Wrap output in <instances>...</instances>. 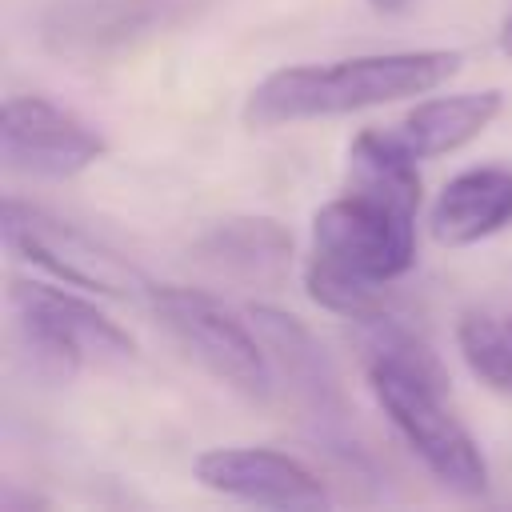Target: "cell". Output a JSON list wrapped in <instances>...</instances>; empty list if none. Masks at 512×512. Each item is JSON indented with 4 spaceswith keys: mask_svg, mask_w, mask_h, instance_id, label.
I'll list each match as a JSON object with an SVG mask.
<instances>
[{
    "mask_svg": "<svg viewBox=\"0 0 512 512\" xmlns=\"http://www.w3.org/2000/svg\"><path fill=\"white\" fill-rule=\"evenodd\" d=\"M356 344H360V352H364V364L400 368V372L416 376L420 384H428V388H436V392L448 396V372H444L440 356H436L432 344H428L424 336H416L396 312L356 324Z\"/></svg>",
    "mask_w": 512,
    "mask_h": 512,
    "instance_id": "9a60e30c",
    "label": "cell"
},
{
    "mask_svg": "<svg viewBox=\"0 0 512 512\" xmlns=\"http://www.w3.org/2000/svg\"><path fill=\"white\" fill-rule=\"evenodd\" d=\"M432 240L444 248H468L512 224V168L480 164L456 172L432 204Z\"/></svg>",
    "mask_w": 512,
    "mask_h": 512,
    "instance_id": "7c38bea8",
    "label": "cell"
},
{
    "mask_svg": "<svg viewBox=\"0 0 512 512\" xmlns=\"http://www.w3.org/2000/svg\"><path fill=\"white\" fill-rule=\"evenodd\" d=\"M508 324H512V316H508Z\"/></svg>",
    "mask_w": 512,
    "mask_h": 512,
    "instance_id": "ffe728a7",
    "label": "cell"
},
{
    "mask_svg": "<svg viewBox=\"0 0 512 512\" xmlns=\"http://www.w3.org/2000/svg\"><path fill=\"white\" fill-rule=\"evenodd\" d=\"M304 292L324 312H336V316H344L352 324H364V320L396 312L384 280H368V276L344 272V268H336V264H328L320 256H308V264H304Z\"/></svg>",
    "mask_w": 512,
    "mask_h": 512,
    "instance_id": "2e32d148",
    "label": "cell"
},
{
    "mask_svg": "<svg viewBox=\"0 0 512 512\" xmlns=\"http://www.w3.org/2000/svg\"><path fill=\"white\" fill-rule=\"evenodd\" d=\"M0 148L12 172L36 180H72L88 172L104 152V136L72 108L48 96H8L0 112Z\"/></svg>",
    "mask_w": 512,
    "mask_h": 512,
    "instance_id": "ba28073f",
    "label": "cell"
},
{
    "mask_svg": "<svg viewBox=\"0 0 512 512\" xmlns=\"http://www.w3.org/2000/svg\"><path fill=\"white\" fill-rule=\"evenodd\" d=\"M348 180L356 192L392 200L408 212L420 208V172L416 160L392 144L384 128H368L348 144Z\"/></svg>",
    "mask_w": 512,
    "mask_h": 512,
    "instance_id": "5bb4252c",
    "label": "cell"
},
{
    "mask_svg": "<svg viewBox=\"0 0 512 512\" xmlns=\"http://www.w3.org/2000/svg\"><path fill=\"white\" fill-rule=\"evenodd\" d=\"M376 12H404L408 8V0H368Z\"/></svg>",
    "mask_w": 512,
    "mask_h": 512,
    "instance_id": "d6986e66",
    "label": "cell"
},
{
    "mask_svg": "<svg viewBox=\"0 0 512 512\" xmlns=\"http://www.w3.org/2000/svg\"><path fill=\"white\" fill-rule=\"evenodd\" d=\"M456 48L372 52L328 64H292L268 72L244 100L248 128H280L300 120H328L364 108H380L408 96H428L460 72Z\"/></svg>",
    "mask_w": 512,
    "mask_h": 512,
    "instance_id": "6da1fadb",
    "label": "cell"
},
{
    "mask_svg": "<svg viewBox=\"0 0 512 512\" xmlns=\"http://www.w3.org/2000/svg\"><path fill=\"white\" fill-rule=\"evenodd\" d=\"M192 476L220 496L244 500V504H264V508H328V488L320 476L276 448H204L192 460Z\"/></svg>",
    "mask_w": 512,
    "mask_h": 512,
    "instance_id": "9c48e42d",
    "label": "cell"
},
{
    "mask_svg": "<svg viewBox=\"0 0 512 512\" xmlns=\"http://www.w3.org/2000/svg\"><path fill=\"white\" fill-rule=\"evenodd\" d=\"M152 316L168 328V336L220 384L232 392L264 404L276 384L272 356L264 340L256 336L252 320L244 324L236 312H228L216 296L184 284H152L148 292Z\"/></svg>",
    "mask_w": 512,
    "mask_h": 512,
    "instance_id": "3957f363",
    "label": "cell"
},
{
    "mask_svg": "<svg viewBox=\"0 0 512 512\" xmlns=\"http://www.w3.org/2000/svg\"><path fill=\"white\" fill-rule=\"evenodd\" d=\"M500 52L504 56H512V12L504 16V24H500Z\"/></svg>",
    "mask_w": 512,
    "mask_h": 512,
    "instance_id": "ac0fdd59",
    "label": "cell"
},
{
    "mask_svg": "<svg viewBox=\"0 0 512 512\" xmlns=\"http://www.w3.org/2000/svg\"><path fill=\"white\" fill-rule=\"evenodd\" d=\"M0 228H4V248L16 260L36 264L40 272H48L60 284L116 296V300H136V296L148 300V292H152L148 276L128 256H120L92 232L44 212L40 204L8 196Z\"/></svg>",
    "mask_w": 512,
    "mask_h": 512,
    "instance_id": "5b68a950",
    "label": "cell"
},
{
    "mask_svg": "<svg viewBox=\"0 0 512 512\" xmlns=\"http://www.w3.org/2000/svg\"><path fill=\"white\" fill-rule=\"evenodd\" d=\"M248 320H252L256 336L264 340V348L272 356V368L288 380L296 404L312 420H320L328 432L344 428L348 400H344V388H340V372H336L332 356L324 352V344L308 332V324L296 320L292 312L272 308V304H252Z\"/></svg>",
    "mask_w": 512,
    "mask_h": 512,
    "instance_id": "30bf717a",
    "label": "cell"
},
{
    "mask_svg": "<svg viewBox=\"0 0 512 512\" xmlns=\"http://www.w3.org/2000/svg\"><path fill=\"white\" fill-rule=\"evenodd\" d=\"M368 388L388 416V424L400 432L408 452L448 488L460 496H484L488 488V460L472 432L444 408V392L420 384L416 376L388 368V364H364Z\"/></svg>",
    "mask_w": 512,
    "mask_h": 512,
    "instance_id": "277c9868",
    "label": "cell"
},
{
    "mask_svg": "<svg viewBox=\"0 0 512 512\" xmlns=\"http://www.w3.org/2000/svg\"><path fill=\"white\" fill-rule=\"evenodd\" d=\"M456 348L468 364V372L500 392L512 396V324L508 316H492V312H464L456 324Z\"/></svg>",
    "mask_w": 512,
    "mask_h": 512,
    "instance_id": "e0dca14e",
    "label": "cell"
},
{
    "mask_svg": "<svg viewBox=\"0 0 512 512\" xmlns=\"http://www.w3.org/2000/svg\"><path fill=\"white\" fill-rule=\"evenodd\" d=\"M312 256L392 284L416 264V212L352 188L316 208Z\"/></svg>",
    "mask_w": 512,
    "mask_h": 512,
    "instance_id": "8992f818",
    "label": "cell"
},
{
    "mask_svg": "<svg viewBox=\"0 0 512 512\" xmlns=\"http://www.w3.org/2000/svg\"><path fill=\"white\" fill-rule=\"evenodd\" d=\"M20 348L32 368L52 380H72L88 360H132V336L104 316L84 296L44 284V280H12L8 292Z\"/></svg>",
    "mask_w": 512,
    "mask_h": 512,
    "instance_id": "7a4b0ae2",
    "label": "cell"
},
{
    "mask_svg": "<svg viewBox=\"0 0 512 512\" xmlns=\"http://www.w3.org/2000/svg\"><path fill=\"white\" fill-rule=\"evenodd\" d=\"M504 108L500 88H480V92H452V96H432L408 108L392 128V144H400L412 160H432L448 156L464 144H472Z\"/></svg>",
    "mask_w": 512,
    "mask_h": 512,
    "instance_id": "4fadbf2b",
    "label": "cell"
},
{
    "mask_svg": "<svg viewBox=\"0 0 512 512\" xmlns=\"http://www.w3.org/2000/svg\"><path fill=\"white\" fill-rule=\"evenodd\" d=\"M192 256L212 276L276 288L292 268V232L272 216H228L196 240Z\"/></svg>",
    "mask_w": 512,
    "mask_h": 512,
    "instance_id": "8fae6325",
    "label": "cell"
},
{
    "mask_svg": "<svg viewBox=\"0 0 512 512\" xmlns=\"http://www.w3.org/2000/svg\"><path fill=\"white\" fill-rule=\"evenodd\" d=\"M196 4L200 0H52L40 16V40L64 60H112L180 24Z\"/></svg>",
    "mask_w": 512,
    "mask_h": 512,
    "instance_id": "52a82bcc",
    "label": "cell"
}]
</instances>
